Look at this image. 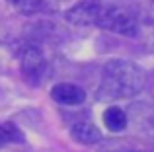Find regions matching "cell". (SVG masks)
Instances as JSON below:
<instances>
[{
	"label": "cell",
	"mask_w": 154,
	"mask_h": 152,
	"mask_svg": "<svg viewBox=\"0 0 154 152\" xmlns=\"http://www.w3.org/2000/svg\"><path fill=\"white\" fill-rule=\"evenodd\" d=\"M146 86V74L137 62L113 59L102 70L98 96L102 99H127L140 94Z\"/></svg>",
	"instance_id": "6da1fadb"
},
{
	"label": "cell",
	"mask_w": 154,
	"mask_h": 152,
	"mask_svg": "<svg viewBox=\"0 0 154 152\" xmlns=\"http://www.w3.org/2000/svg\"><path fill=\"white\" fill-rule=\"evenodd\" d=\"M100 27L107 31H113V33H119V35H137L139 31V18L133 10L129 8H121V6H103L102 12V18L98 22Z\"/></svg>",
	"instance_id": "7a4b0ae2"
},
{
	"label": "cell",
	"mask_w": 154,
	"mask_h": 152,
	"mask_svg": "<svg viewBox=\"0 0 154 152\" xmlns=\"http://www.w3.org/2000/svg\"><path fill=\"white\" fill-rule=\"evenodd\" d=\"M22 76L29 86H39L47 76V59L41 49L29 47L22 55Z\"/></svg>",
	"instance_id": "3957f363"
},
{
	"label": "cell",
	"mask_w": 154,
	"mask_h": 152,
	"mask_svg": "<svg viewBox=\"0 0 154 152\" xmlns=\"http://www.w3.org/2000/svg\"><path fill=\"white\" fill-rule=\"evenodd\" d=\"M103 12L100 0H80L66 12V20L74 26H98Z\"/></svg>",
	"instance_id": "277c9868"
},
{
	"label": "cell",
	"mask_w": 154,
	"mask_h": 152,
	"mask_svg": "<svg viewBox=\"0 0 154 152\" xmlns=\"http://www.w3.org/2000/svg\"><path fill=\"white\" fill-rule=\"evenodd\" d=\"M51 98L60 105H80L86 99V92L72 82H60L51 90Z\"/></svg>",
	"instance_id": "5b68a950"
},
{
	"label": "cell",
	"mask_w": 154,
	"mask_h": 152,
	"mask_svg": "<svg viewBox=\"0 0 154 152\" xmlns=\"http://www.w3.org/2000/svg\"><path fill=\"white\" fill-rule=\"evenodd\" d=\"M70 135L76 142L80 144H96V142L102 141V133L100 129L90 121H80L76 125H72L70 129Z\"/></svg>",
	"instance_id": "8992f818"
},
{
	"label": "cell",
	"mask_w": 154,
	"mask_h": 152,
	"mask_svg": "<svg viewBox=\"0 0 154 152\" xmlns=\"http://www.w3.org/2000/svg\"><path fill=\"white\" fill-rule=\"evenodd\" d=\"M103 123L111 133H121V131L127 127V115L121 107L111 105L103 111Z\"/></svg>",
	"instance_id": "52a82bcc"
},
{
	"label": "cell",
	"mask_w": 154,
	"mask_h": 152,
	"mask_svg": "<svg viewBox=\"0 0 154 152\" xmlns=\"http://www.w3.org/2000/svg\"><path fill=\"white\" fill-rule=\"evenodd\" d=\"M8 2L20 14H35L43 6V0H8Z\"/></svg>",
	"instance_id": "ba28073f"
},
{
	"label": "cell",
	"mask_w": 154,
	"mask_h": 152,
	"mask_svg": "<svg viewBox=\"0 0 154 152\" xmlns=\"http://www.w3.org/2000/svg\"><path fill=\"white\" fill-rule=\"evenodd\" d=\"M14 129L12 127H0V146H4V144H8L10 141H14Z\"/></svg>",
	"instance_id": "9c48e42d"
}]
</instances>
